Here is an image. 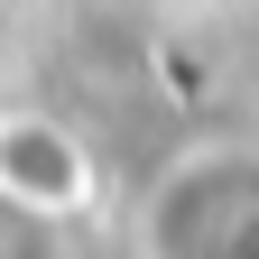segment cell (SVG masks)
Here are the masks:
<instances>
[{"mask_svg": "<svg viewBox=\"0 0 259 259\" xmlns=\"http://www.w3.org/2000/svg\"><path fill=\"white\" fill-rule=\"evenodd\" d=\"M139 259H259V148L194 139L139 185L130 213Z\"/></svg>", "mask_w": 259, "mask_h": 259, "instance_id": "cell-1", "label": "cell"}, {"mask_svg": "<svg viewBox=\"0 0 259 259\" xmlns=\"http://www.w3.org/2000/svg\"><path fill=\"white\" fill-rule=\"evenodd\" d=\"M93 194H102V167H93L74 120L47 102H0V213L74 222Z\"/></svg>", "mask_w": 259, "mask_h": 259, "instance_id": "cell-2", "label": "cell"}]
</instances>
